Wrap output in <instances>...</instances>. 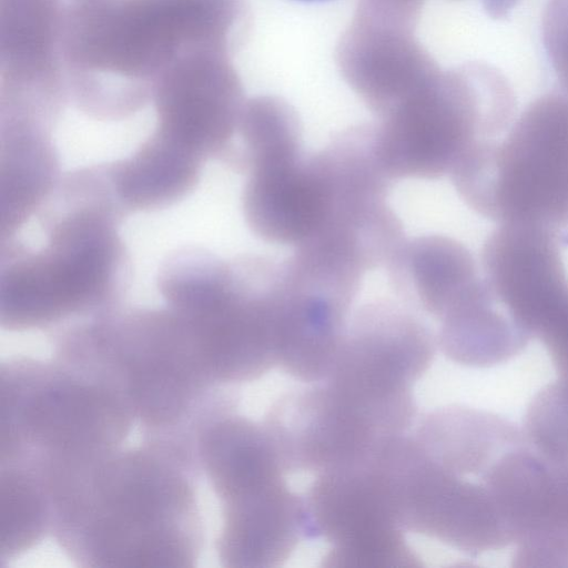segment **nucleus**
<instances>
[{
  "label": "nucleus",
  "mask_w": 568,
  "mask_h": 568,
  "mask_svg": "<svg viewBox=\"0 0 568 568\" xmlns=\"http://www.w3.org/2000/svg\"><path fill=\"white\" fill-rule=\"evenodd\" d=\"M200 465L168 446H120L50 497L51 530L81 568L194 567L205 530Z\"/></svg>",
  "instance_id": "obj_1"
},
{
  "label": "nucleus",
  "mask_w": 568,
  "mask_h": 568,
  "mask_svg": "<svg viewBox=\"0 0 568 568\" xmlns=\"http://www.w3.org/2000/svg\"><path fill=\"white\" fill-rule=\"evenodd\" d=\"M125 213L93 166L62 175L39 219L43 242L1 243L0 324L50 333L122 304L129 254L119 227Z\"/></svg>",
  "instance_id": "obj_2"
},
{
  "label": "nucleus",
  "mask_w": 568,
  "mask_h": 568,
  "mask_svg": "<svg viewBox=\"0 0 568 568\" xmlns=\"http://www.w3.org/2000/svg\"><path fill=\"white\" fill-rule=\"evenodd\" d=\"M51 345L53 356L85 369L123 396L141 440L199 460L202 432L237 412V386L210 376L185 326L166 306L121 304L59 329Z\"/></svg>",
  "instance_id": "obj_3"
},
{
  "label": "nucleus",
  "mask_w": 568,
  "mask_h": 568,
  "mask_svg": "<svg viewBox=\"0 0 568 568\" xmlns=\"http://www.w3.org/2000/svg\"><path fill=\"white\" fill-rule=\"evenodd\" d=\"M525 439L490 412L448 405L427 413L383 455L403 528L473 557L511 545L497 471Z\"/></svg>",
  "instance_id": "obj_4"
},
{
  "label": "nucleus",
  "mask_w": 568,
  "mask_h": 568,
  "mask_svg": "<svg viewBox=\"0 0 568 568\" xmlns=\"http://www.w3.org/2000/svg\"><path fill=\"white\" fill-rule=\"evenodd\" d=\"M135 423L111 386L58 361L16 355L0 368V469L45 493L123 445Z\"/></svg>",
  "instance_id": "obj_5"
},
{
  "label": "nucleus",
  "mask_w": 568,
  "mask_h": 568,
  "mask_svg": "<svg viewBox=\"0 0 568 568\" xmlns=\"http://www.w3.org/2000/svg\"><path fill=\"white\" fill-rule=\"evenodd\" d=\"M277 272L278 264L262 257L223 260L195 247L179 250L162 263L159 292L214 381L239 386L276 366Z\"/></svg>",
  "instance_id": "obj_6"
},
{
  "label": "nucleus",
  "mask_w": 568,
  "mask_h": 568,
  "mask_svg": "<svg viewBox=\"0 0 568 568\" xmlns=\"http://www.w3.org/2000/svg\"><path fill=\"white\" fill-rule=\"evenodd\" d=\"M197 455L221 507L215 541L221 565H283L306 539V509L304 496L285 481L287 473L263 420L237 412L216 419L201 434Z\"/></svg>",
  "instance_id": "obj_7"
},
{
  "label": "nucleus",
  "mask_w": 568,
  "mask_h": 568,
  "mask_svg": "<svg viewBox=\"0 0 568 568\" xmlns=\"http://www.w3.org/2000/svg\"><path fill=\"white\" fill-rule=\"evenodd\" d=\"M450 176L467 205L488 219L568 224V94L532 101L503 140L476 144Z\"/></svg>",
  "instance_id": "obj_8"
},
{
  "label": "nucleus",
  "mask_w": 568,
  "mask_h": 568,
  "mask_svg": "<svg viewBox=\"0 0 568 568\" xmlns=\"http://www.w3.org/2000/svg\"><path fill=\"white\" fill-rule=\"evenodd\" d=\"M514 92L496 69L476 64L437 95L407 104L374 132L377 160L390 180L450 174L476 144L510 126Z\"/></svg>",
  "instance_id": "obj_9"
},
{
  "label": "nucleus",
  "mask_w": 568,
  "mask_h": 568,
  "mask_svg": "<svg viewBox=\"0 0 568 568\" xmlns=\"http://www.w3.org/2000/svg\"><path fill=\"white\" fill-rule=\"evenodd\" d=\"M306 538L329 544L324 567H419L407 545L382 450L318 474L305 496Z\"/></svg>",
  "instance_id": "obj_10"
},
{
  "label": "nucleus",
  "mask_w": 568,
  "mask_h": 568,
  "mask_svg": "<svg viewBox=\"0 0 568 568\" xmlns=\"http://www.w3.org/2000/svg\"><path fill=\"white\" fill-rule=\"evenodd\" d=\"M436 347V335L416 314L390 302L371 303L347 323L325 379L364 403L416 410L413 386Z\"/></svg>",
  "instance_id": "obj_11"
},
{
  "label": "nucleus",
  "mask_w": 568,
  "mask_h": 568,
  "mask_svg": "<svg viewBox=\"0 0 568 568\" xmlns=\"http://www.w3.org/2000/svg\"><path fill=\"white\" fill-rule=\"evenodd\" d=\"M354 298L286 262L280 264L274 305L276 366L308 384L325 378L345 334Z\"/></svg>",
  "instance_id": "obj_12"
},
{
  "label": "nucleus",
  "mask_w": 568,
  "mask_h": 568,
  "mask_svg": "<svg viewBox=\"0 0 568 568\" xmlns=\"http://www.w3.org/2000/svg\"><path fill=\"white\" fill-rule=\"evenodd\" d=\"M557 229L536 222L499 223L483 246L485 278L530 336L537 317L568 287Z\"/></svg>",
  "instance_id": "obj_13"
},
{
  "label": "nucleus",
  "mask_w": 568,
  "mask_h": 568,
  "mask_svg": "<svg viewBox=\"0 0 568 568\" xmlns=\"http://www.w3.org/2000/svg\"><path fill=\"white\" fill-rule=\"evenodd\" d=\"M243 189L245 222L261 240L298 245L321 225L326 191L314 155L251 164Z\"/></svg>",
  "instance_id": "obj_14"
},
{
  "label": "nucleus",
  "mask_w": 568,
  "mask_h": 568,
  "mask_svg": "<svg viewBox=\"0 0 568 568\" xmlns=\"http://www.w3.org/2000/svg\"><path fill=\"white\" fill-rule=\"evenodd\" d=\"M513 567H568V460L537 454L511 519Z\"/></svg>",
  "instance_id": "obj_15"
},
{
  "label": "nucleus",
  "mask_w": 568,
  "mask_h": 568,
  "mask_svg": "<svg viewBox=\"0 0 568 568\" xmlns=\"http://www.w3.org/2000/svg\"><path fill=\"white\" fill-rule=\"evenodd\" d=\"M385 267L396 293L437 321L480 277L469 250L445 235L404 240Z\"/></svg>",
  "instance_id": "obj_16"
},
{
  "label": "nucleus",
  "mask_w": 568,
  "mask_h": 568,
  "mask_svg": "<svg viewBox=\"0 0 568 568\" xmlns=\"http://www.w3.org/2000/svg\"><path fill=\"white\" fill-rule=\"evenodd\" d=\"M438 322L437 346L452 362L470 367L505 363L520 354L531 338L485 276Z\"/></svg>",
  "instance_id": "obj_17"
},
{
  "label": "nucleus",
  "mask_w": 568,
  "mask_h": 568,
  "mask_svg": "<svg viewBox=\"0 0 568 568\" xmlns=\"http://www.w3.org/2000/svg\"><path fill=\"white\" fill-rule=\"evenodd\" d=\"M1 240L17 233L48 202L62 174L48 129L9 122L0 154Z\"/></svg>",
  "instance_id": "obj_18"
},
{
  "label": "nucleus",
  "mask_w": 568,
  "mask_h": 568,
  "mask_svg": "<svg viewBox=\"0 0 568 568\" xmlns=\"http://www.w3.org/2000/svg\"><path fill=\"white\" fill-rule=\"evenodd\" d=\"M115 197L126 215L170 207L200 182L203 163L149 136L128 156L105 163Z\"/></svg>",
  "instance_id": "obj_19"
},
{
  "label": "nucleus",
  "mask_w": 568,
  "mask_h": 568,
  "mask_svg": "<svg viewBox=\"0 0 568 568\" xmlns=\"http://www.w3.org/2000/svg\"><path fill=\"white\" fill-rule=\"evenodd\" d=\"M240 134L243 150L236 164L243 168L303 155L300 126L284 110L252 109L241 124Z\"/></svg>",
  "instance_id": "obj_20"
},
{
  "label": "nucleus",
  "mask_w": 568,
  "mask_h": 568,
  "mask_svg": "<svg viewBox=\"0 0 568 568\" xmlns=\"http://www.w3.org/2000/svg\"><path fill=\"white\" fill-rule=\"evenodd\" d=\"M523 432L544 457L568 460V387L557 379L542 387L526 409Z\"/></svg>",
  "instance_id": "obj_21"
},
{
  "label": "nucleus",
  "mask_w": 568,
  "mask_h": 568,
  "mask_svg": "<svg viewBox=\"0 0 568 568\" xmlns=\"http://www.w3.org/2000/svg\"><path fill=\"white\" fill-rule=\"evenodd\" d=\"M542 40L562 91L568 94V0H550L542 17Z\"/></svg>",
  "instance_id": "obj_22"
},
{
  "label": "nucleus",
  "mask_w": 568,
  "mask_h": 568,
  "mask_svg": "<svg viewBox=\"0 0 568 568\" xmlns=\"http://www.w3.org/2000/svg\"><path fill=\"white\" fill-rule=\"evenodd\" d=\"M538 338L547 348L557 372V381L568 387V310Z\"/></svg>",
  "instance_id": "obj_23"
},
{
  "label": "nucleus",
  "mask_w": 568,
  "mask_h": 568,
  "mask_svg": "<svg viewBox=\"0 0 568 568\" xmlns=\"http://www.w3.org/2000/svg\"><path fill=\"white\" fill-rule=\"evenodd\" d=\"M519 0H481L488 16L494 19H503L516 7Z\"/></svg>",
  "instance_id": "obj_24"
},
{
  "label": "nucleus",
  "mask_w": 568,
  "mask_h": 568,
  "mask_svg": "<svg viewBox=\"0 0 568 568\" xmlns=\"http://www.w3.org/2000/svg\"><path fill=\"white\" fill-rule=\"evenodd\" d=\"M302 1H320V0H302Z\"/></svg>",
  "instance_id": "obj_25"
}]
</instances>
